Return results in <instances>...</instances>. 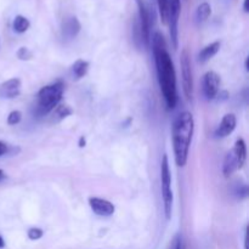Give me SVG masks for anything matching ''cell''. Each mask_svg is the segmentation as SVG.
<instances>
[{"instance_id": "cell-1", "label": "cell", "mask_w": 249, "mask_h": 249, "mask_svg": "<svg viewBox=\"0 0 249 249\" xmlns=\"http://www.w3.org/2000/svg\"><path fill=\"white\" fill-rule=\"evenodd\" d=\"M152 50L160 91L168 108H174L178 102L177 74L174 63L167 50L164 36L160 32H156L152 36Z\"/></svg>"}, {"instance_id": "cell-2", "label": "cell", "mask_w": 249, "mask_h": 249, "mask_svg": "<svg viewBox=\"0 0 249 249\" xmlns=\"http://www.w3.org/2000/svg\"><path fill=\"white\" fill-rule=\"evenodd\" d=\"M194 131V116L190 112H181L173 124V148L175 162L179 167H184L186 164Z\"/></svg>"}, {"instance_id": "cell-3", "label": "cell", "mask_w": 249, "mask_h": 249, "mask_svg": "<svg viewBox=\"0 0 249 249\" xmlns=\"http://www.w3.org/2000/svg\"><path fill=\"white\" fill-rule=\"evenodd\" d=\"M63 84L62 83H53L41 88L36 97V113L38 116H46L50 113L62 100Z\"/></svg>"}, {"instance_id": "cell-4", "label": "cell", "mask_w": 249, "mask_h": 249, "mask_svg": "<svg viewBox=\"0 0 249 249\" xmlns=\"http://www.w3.org/2000/svg\"><path fill=\"white\" fill-rule=\"evenodd\" d=\"M136 2H138L139 16L134 28L135 40H140L142 45L147 46L151 40V15L143 0H136Z\"/></svg>"}, {"instance_id": "cell-5", "label": "cell", "mask_w": 249, "mask_h": 249, "mask_svg": "<svg viewBox=\"0 0 249 249\" xmlns=\"http://www.w3.org/2000/svg\"><path fill=\"white\" fill-rule=\"evenodd\" d=\"M160 180H162V198L164 202V212L167 219L172 216L173 209V191H172V173L169 168L168 156L164 155L160 164Z\"/></svg>"}, {"instance_id": "cell-6", "label": "cell", "mask_w": 249, "mask_h": 249, "mask_svg": "<svg viewBox=\"0 0 249 249\" xmlns=\"http://www.w3.org/2000/svg\"><path fill=\"white\" fill-rule=\"evenodd\" d=\"M180 65H181L182 75V89L187 100H192L194 96V75H192L191 58L187 49H184L180 56Z\"/></svg>"}, {"instance_id": "cell-7", "label": "cell", "mask_w": 249, "mask_h": 249, "mask_svg": "<svg viewBox=\"0 0 249 249\" xmlns=\"http://www.w3.org/2000/svg\"><path fill=\"white\" fill-rule=\"evenodd\" d=\"M181 12V0H168L167 11V24H169L170 39H172L173 48H178V24Z\"/></svg>"}, {"instance_id": "cell-8", "label": "cell", "mask_w": 249, "mask_h": 249, "mask_svg": "<svg viewBox=\"0 0 249 249\" xmlns=\"http://www.w3.org/2000/svg\"><path fill=\"white\" fill-rule=\"evenodd\" d=\"M220 88V77L214 71H209L203 78V91L208 100L215 99Z\"/></svg>"}, {"instance_id": "cell-9", "label": "cell", "mask_w": 249, "mask_h": 249, "mask_svg": "<svg viewBox=\"0 0 249 249\" xmlns=\"http://www.w3.org/2000/svg\"><path fill=\"white\" fill-rule=\"evenodd\" d=\"M91 211L99 216H111L114 213V206L109 201L99 197H91L89 199Z\"/></svg>"}, {"instance_id": "cell-10", "label": "cell", "mask_w": 249, "mask_h": 249, "mask_svg": "<svg viewBox=\"0 0 249 249\" xmlns=\"http://www.w3.org/2000/svg\"><path fill=\"white\" fill-rule=\"evenodd\" d=\"M80 22L77 17L68 16L63 19L62 26H61V33L65 39H73L78 36L80 32Z\"/></svg>"}, {"instance_id": "cell-11", "label": "cell", "mask_w": 249, "mask_h": 249, "mask_svg": "<svg viewBox=\"0 0 249 249\" xmlns=\"http://www.w3.org/2000/svg\"><path fill=\"white\" fill-rule=\"evenodd\" d=\"M236 124H237V119H236L235 114H225L224 118L221 119L219 126L216 128L215 136L216 138H226V136L233 133V130L236 129Z\"/></svg>"}, {"instance_id": "cell-12", "label": "cell", "mask_w": 249, "mask_h": 249, "mask_svg": "<svg viewBox=\"0 0 249 249\" xmlns=\"http://www.w3.org/2000/svg\"><path fill=\"white\" fill-rule=\"evenodd\" d=\"M21 92V80L18 78H12L0 85V96L5 99H15Z\"/></svg>"}, {"instance_id": "cell-13", "label": "cell", "mask_w": 249, "mask_h": 249, "mask_svg": "<svg viewBox=\"0 0 249 249\" xmlns=\"http://www.w3.org/2000/svg\"><path fill=\"white\" fill-rule=\"evenodd\" d=\"M233 155H235L236 160H237L238 169L243 168L245 165L246 160H247V146L243 139H237V141L235 142V147L232 150Z\"/></svg>"}, {"instance_id": "cell-14", "label": "cell", "mask_w": 249, "mask_h": 249, "mask_svg": "<svg viewBox=\"0 0 249 249\" xmlns=\"http://www.w3.org/2000/svg\"><path fill=\"white\" fill-rule=\"evenodd\" d=\"M73 112V109L71 108L68 105H60L58 104L53 111L50 112L51 113V118L50 122L51 123H60L61 121H63L65 118H67L68 116H71Z\"/></svg>"}, {"instance_id": "cell-15", "label": "cell", "mask_w": 249, "mask_h": 249, "mask_svg": "<svg viewBox=\"0 0 249 249\" xmlns=\"http://www.w3.org/2000/svg\"><path fill=\"white\" fill-rule=\"evenodd\" d=\"M238 169V164H237V160H236L235 155L233 152H229L228 155L225 156V160H224V164H223V174L225 178H230L236 170Z\"/></svg>"}, {"instance_id": "cell-16", "label": "cell", "mask_w": 249, "mask_h": 249, "mask_svg": "<svg viewBox=\"0 0 249 249\" xmlns=\"http://www.w3.org/2000/svg\"><path fill=\"white\" fill-rule=\"evenodd\" d=\"M219 49H220V41H214V43L209 44V45H207L206 48H204L203 50L199 53L198 61L202 63L207 62V61H209L211 58H213L214 56L218 53Z\"/></svg>"}, {"instance_id": "cell-17", "label": "cell", "mask_w": 249, "mask_h": 249, "mask_svg": "<svg viewBox=\"0 0 249 249\" xmlns=\"http://www.w3.org/2000/svg\"><path fill=\"white\" fill-rule=\"evenodd\" d=\"M212 14V7L208 2H202L196 10V15H195V18H196L197 23H203L207 19L209 18Z\"/></svg>"}, {"instance_id": "cell-18", "label": "cell", "mask_w": 249, "mask_h": 249, "mask_svg": "<svg viewBox=\"0 0 249 249\" xmlns=\"http://www.w3.org/2000/svg\"><path fill=\"white\" fill-rule=\"evenodd\" d=\"M89 71V62L84 60H77L73 65V74L75 75L77 79H80V78L85 77Z\"/></svg>"}, {"instance_id": "cell-19", "label": "cell", "mask_w": 249, "mask_h": 249, "mask_svg": "<svg viewBox=\"0 0 249 249\" xmlns=\"http://www.w3.org/2000/svg\"><path fill=\"white\" fill-rule=\"evenodd\" d=\"M29 26H31V23H29L28 18H26L24 16H21V15L15 17L14 23H12L14 31L17 32V33H24V32L28 31Z\"/></svg>"}, {"instance_id": "cell-20", "label": "cell", "mask_w": 249, "mask_h": 249, "mask_svg": "<svg viewBox=\"0 0 249 249\" xmlns=\"http://www.w3.org/2000/svg\"><path fill=\"white\" fill-rule=\"evenodd\" d=\"M158 10H160V19L164 24H167V11H168V0H157Z\"/></svg>"}, {"instance_id": "cell-21", "label": "cell", "mask_w": 249, "mask_h": 249, "mask_svg": "<svg viewBox=\"0 0 249 249\" xmlns=\"http://www.w3.org/2000/svg\"><path fill=\"white\" fill-rule=\"evenodd\" d=\"M22 119V113L19 111H12L11 113L9 114V117H7V124H10V125H16V124H18L19 122H21Z\"/></svg>"}, {"instance_id": "cell-22", "label": "cell", "mask_w": 249, "mask_h": 249, "mask_svg": "<svg viewBox=\"0 0 249 249\" xmlns=\"http://www.w3.org/2000/svg\"><path fill=\"white\" fill-rule=\"evenodd\" d=\"M43 235H44V232L41 229L32 228L28 230V237H29V240H32V241L39 240V238L43 237Z\"/></svg>"}, {"instance_id": "cell-23", "label": "cell", "mask_w": 249, "mask_h": 249, "mask_svg": "<svg viewBox=\"0 0 249 249\" xmlns=\"http://www.w3.org/2000/svg\"><path fill=\"white\" fill-rule=\"evenodd\" d=\"M17 56L19 60H29L32 57V53L27 48H21L17 51Z\"/></svg>"}, {"instance_id": "cell-24", "label": "cell", "mask_w": 249, "mask_h": 249, "mask_svg": "<svg viewBox=\"0 0 249 249\" xmlns=\"http://www.w3.org/2000/svg\"><path fill=\"white\" fill-rule=\"evenodd\" d=\"M170 249H184V243H182V237L180 235H177L173 240L172 247Z\"/></svg>"}, {"instance_id": "cell-25", "label": "cell", "mask_w": 249, "mask_h": 249, "mask_svg": "<svg viewBox=\"0 0 249 249\" xmlns=\"http://www.w3.org/2000/svg\"><path fill=\"white\" fill-rule=\"evenodd\" d=\"M7 150H9V146H7V143L4 142V141H0V157H1V156H4L5 153L7 152Z\"/></svg>"}, {"instance_id": "cell-26", "label": "cell", "mask_w": 249, "mask_h": 249, "mask_svg": "<svg viewBox=\"0 0 249 249\" xmlns=\"http://www.w3.org/2000/svg\"><path fill=\"white\" fill-rule=\"evenodd\" d=\"M249 0H245V2H243V10H245V12H248L249 11Z\"/></svg>"}, {"instance_id": "cell-27", "label": "cell", "mask_w": 249, "mask_h": 249, "mask_svg": "<svg viewBox=\"0 0 249 249\" xmlns=\"http://www.w3.org/2000/svg\"><path fill=\"white\" fill-rule=\"evenodd\" d=\"M4 247H5V241H4V238H2L1 236H0V249L4 248Z\"/></svg>"}, {"instance_id": "cell-28", "label": "cell", "mask_w": 249, "mask_h": 249, "mask_svg": "<svg viewBox=\"0 0 249 249\" xmlns=\"http://www.w3.org/2000/svg\"><path fill=\"white\" fill-rule=\"evenodd\" d=\"M2 177H4V172H2V170L0 169V180L2 179Z\"/></svg>"}]
</instances>
